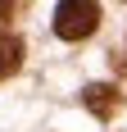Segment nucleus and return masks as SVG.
<instances>
[{
    "mask_svg": "<svg viewBox=\"0 0 127 132\" xmlns=\"http://www.w3.org/2000/svg\"><path fill=\"white\" fill-rule=\"evenodd\" d=\"M100 27V5L95 0H59L55 5V37L82 41Z\"/></svg>",
    "mask_w": 127,
    "mask_h": 132,
    "instance_id": "obj_1",
    "label": "nucleus"
},
{
    "mask_svg": "<svg viewBox=\"0 0 127 132\" xmlns=\"http://www.w3.org/2000/svg\"><path fill=\"white\" fill-rule=\"evenodd\" d=\"M86 109L100 114V119H114L118 109H123V91L109 87V82H95V87H86Z\"/></svg>",
    "mask_w": 127,
    "mask_h": 132,
    "instance_id": "obj_2",
    "label": "nucleus"
},
{
    "mask_svg": "<svg viewBox=\"0 0 127 132\" xmlns=\"http://www.w3.org/2000/svg\"><path fill=\"white\" fill-rule=\"evenodd\" d=\"M18 64H23V41L14 32H0V78H9Z\"/></svg>",
    "mask_w": 127,
    "mask_h": 132,
    "instance_id": "obj_3",
    "label": "nucleus"
},
{
    "mask_svg": "<svg viewBox=\"0 0 127 132\" xmlns=\"http://www.w3.org/2000/svg\"><path fill=\"white\" fill-rule=\"evenodd\" d=\"M14 5H18V0H0V18H9V14H14Z\"/></svg>",
    "mask_w": 127,
    "mask_h": 132,
    "instance_id": "obj_4",
    "label": "nucleus"
}]
</instances>
